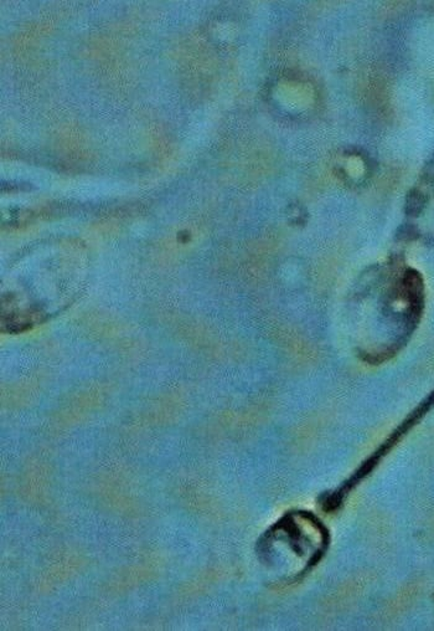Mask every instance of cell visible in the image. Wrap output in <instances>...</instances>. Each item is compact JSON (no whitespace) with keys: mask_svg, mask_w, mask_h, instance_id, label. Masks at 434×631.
Masks as SVG:
<instances>
[{"mask_svg":"<svg viewBox=\"0 0 434 631\" xmlns=\"http://www.w3.org/2000/svg\"><path fill=\"white\" fill-rule=\"evenodd\" d=\"M423 178L429 181H434V155L433 157H432V159L428 162L427 166L424 168Z\"/></svg>","mask_w":434,"mask_h":631,"instance_id":"cell-3","label":"cell"},{"mask_svg":"<svg viewBox=\"0 0 434 631\" xmlns=\"http://www.w3.org/2000/svg\"><path fill=\"white\" fill-rule=\"evenodd\" d=\"M413 235H415V230L412 225L402 226V228H400V230L397 232V238L398 239H409Z\"/></svg>","mask_w":434,"mask_h":631,"instance_id":"cell-2","label":"cell"},{"mask_svg":"<svg viewBox=\"0 0 434 631\" xmlns=\"http://www.w3.org/2000/svg\"><path fill=\"white\" fill-rule=\"evenodd\" d=\"M426 206V198L420 190L409 192L406 199V214L409 217H417L422 213Z\"/></svg>","mask_w":434,"mask_h":631,"instance_id":"cell-1","label":"cell"}]
</instances>
